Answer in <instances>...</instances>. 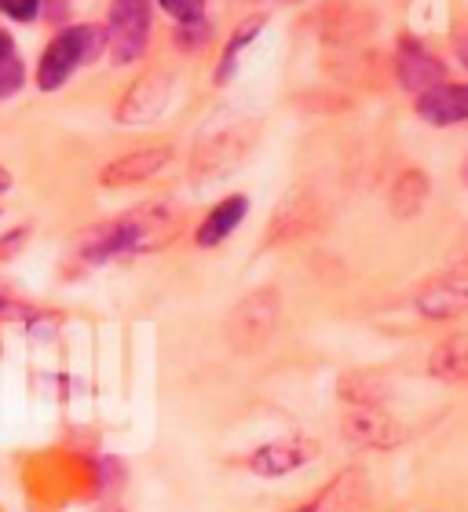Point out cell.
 Listing matches in <instances>:
<instances>
[{"label": "cell", "instance_id": "52a82bcc", "mask_svg": "<svg viewBox=\"0 0 468 512\" xmlns=\"http://www.w3.org/2000/svg\"><path fill=\"white\" fill-rule=\"evenodd\" d=\"M319 454V447L304 436H289V439H275V443H264L260 450L249 454V469L264 480H278V476H289V472L311 465Z\"/></svg>", "mask_w": 468, "mask_h": 512}, {"label": "cell", "instance_id": "d6986e66", "mask_svg": "<svg viewBox=\"0 0 468 512\" xmlns=\"http://www.w3.org/2000/svg\"><path fill=\"white\" fill-rule=\"evenodd\" d=\"M341 395L348 403H359V406H377L384 399V381L373 374H351L341 381Z\"/></svg>", "mask_w": 468, "mask_h": 512}, {"label": "cell", "instance_id": "6da1fadb", "mask_svg": "<svg viewBox=\"0 0 468 512\" xmlns=\"http://www.w3.org/2000/svg\"><path fill=\"white\" fill-rule=\"evenodd\" d=\"M253 143V125L238 114H220L202 128L191 154V183H213L242 165Z\"/></svg>", "mask_w": 468, "mask_h": 512}, {"label": "cell", "instance_id": "7c38bea8", "mask_svg": "<svg viewBox=\"0 0 468 512\" xmlns=\"http://www.w3.org/2000/svg\"><path fill=\"white\" fill-rule=\"evenodd\" d=\"M344 436H348L355 447L388 450V447H395V443H403L406 432L399 428V421L381 414L377 406H359L355 414L344 417Z\"/></svg>", "mask_w": 468, "mask_h": 512}, {"label": "cell", "instance_id": "4316f807", "mask_svg": "<svg viewBox=\"0 0 468 512\" xmlns=\"http://www.w3.org/2000/svg\"><path fill=\"white\" fill-rule=\"evenodd\" d=\"M461 59H465V66H468V41L461 44Z\"/></svg>", "mask_w": 468, "mask_h": 512}, {"label": "cell", "instance_id": "3957f363", "mask_svg": "<svg viewBox=\"0 0 468 512\" xmlns=\"http://www.w3.org/2000/svg\"><path fill=\"white\" fill-rule=\"evenodd\" d=\"M114 227L121 253H158L180 235V213L169 202H150L117 216Z\"/></svg>", "mask_w": 468, "mask_h": 512}, {"label": "cell", "instance_id": "e0dca14e", "mask_svg": "<svg viewBox=\"0 0 468 512\" xmlns=\"http://www.w3.org/2000/svg\"><path fill=\"white\" fill-rule=\"evenodd\" d=\"M425 198H428V176H425V172L410 169V172H403V176L395 180V187H392L395 216H403V220L417 216V213H421V205H425Z\"/></svg>", "mask_w": 468, "mask_h": 512}, {"label": "cell", "instance_id": "8fae6325", "mask_svg": "<svg viewBox=\"0 0 468 512\" xmlns=\"http://www.w3.org/2000/svg\"><path fill=\"white\" fill-rule=\"evenodd\" d=\"M366 494H370V476L362 469H344L293 512H359L366 505Z\"/></svg>", "mask_w": 468, "mask_h": 512}, {"label": "cell", "instance_id": "2e32d148", "mask_svg": "<svg viewBox=\"0 0 468 512\" xmlns=\"http://www.w3.org/2000/svg\"><path fill=\"white\" fill-rule=\"evenodd\" d=\"M432 374L439 381H468V333H458L432 352Z\"/></svg>", "mask_w": 468, "mask_h": 512}, {"label": "cell", "instance_id": "9a60e30c", "mask_svg": "<svg viewBox=\"0 0 468 512\" xmlns=\"http://www.w3.org/2000/svg\"><path fill=\"white\" fill-rule=\"evenodd\" d=\"M245 213H249V198H245V194H227L224 202H216L213 213L198 224L194 242H198L202 249H216L227 235H231V231H238V224L245 220Z\"/></svg>", "mask_w": 468, "mask_h": 512}, {"label": "cell", "instance_id": "30bf717a", "mask_svg": "<svg viewBox=\"0 0 468 512\" xmlns=\"http://www.w3.org/2000/svg\"><path fill=\"white\" fill-rule=\"evenodd\" d=\"M322 220V205L311 191L289 194L286 202L278 205L275 220L267 227V246H282V242H293V238H304L308 231H315Z\"/></svg>", "mask_w": 468, "mask_h": 512}, {"label": "cell", "instance_id": "8992f818", "mask_svg": "<svg viewBox=\"0 0 468 512\" xmlns=\"http://www.w3.org/2000/svg\"><path fill=\"white\" fill-rule=\"evenodd\" d=\"M169 96H172V77L165 74V70L139 77L136 85L121 96L114 118L121 121V125H147V121H154L161 110H165Z\"/></svg>", "mask_w": 468, "mask_h": 512}, {"label": "cell", "instance_id": "5b68a950", "mask_svg": "<svg viewBox=\"0 0 468 512\" xmlns=\"http://www.w3.org/2000/svg\"><path fill=\"white\" fill-rule=\"evenodd\" d=\"M107 41L117 66L136 63L150 41V0H110Z\"/></svg>", "mask_w": 468, "mask_h": 512}, {"label": "cell", "instance_id": "603a6c76", "mask_svg": "<svg viewBox=\"0 0 468 512\" xmlns=\"http://www.w3.org/2000/svg\"><path fill=\"white\" fill-rule=\"evenodd\" d=\"M205 37H209V26H205V22L180 26V33H176V41H180L183 52H194V48H198V41H205Z\"/></svg>", "mask_w": 468, "mask_h": 512}, {"label": "cell", "instance_id": "484cf974", "mask_svg": "<svg viewBox=\"0 0 468 512\" xmlns=\"http://www.w3.org/2000/svg\"><path fill=\"white\" fill-rule=\"evenodd\" d=\"M15 48H11V37L8 33H0V55H11Z\"/></svg>", "mask_w": 468, "mask_h": 512}, {"label": "cell", "instance_id": "7a4b0ae2", "mask_svg": "<svg viewBox=\"0 0 468 512\" xmlns=\"http://www.w3.org/2000/svg\"><path fill=\"white\" fill-rule=\"evenodd\" d=\"M107 30L103 26H70L44 48L41 63H37V88L41 92H55L70 81L77 66L96 63L103 48H107Z\"/></svg>", "mask_w": 468, "mask_h": 512}, {"label": "cell", "instance_id": "ba28073f", "mask_svg": "<svg viewBox=\"0 0 468 512\" xmlns=\"http://www.w3.org/2000/svg\"><path fill=\"white\" fill-rule=\"evenodd\" d=\"M417 311L428 319H450L468 311V260L447 275H436L421 293H417Z\"/></svg>", "mask_w": 468, "mask_h": 512}, {"label": "cell", "instance_id": "ffe728a7", "mask_svg": "<svg viewBox=\"0 0 468 512\" xmlns=\"http://www.w3.org/2000/svg\"><path fill=\"white\" fill-rule=\"evenodd\" d=\"M19 88H22V63H19V55H15V52L0 55V99L15 96Z\"/></svg>", "mask_w": 468, "mask_h": 512}, {"label": "cell", "instance_id": "9c48e42d", "mask_svg": "<svg viewBox=\"0 0 468 512\" xmlns=\"http://www.w3.org/2000/svg\"><path fill=\"white\" fill-rule=\"evenodd\" d=\"M169 161H172V147H165V143H158V147L128 150V154H121V158L103 165L99 183H103V187H132V183H147L150 176H158Z\"/></svg>", "mask_w": 468, "mask_h": 512}, {"label": "cell", "instance_id": "277c9868", "mask_svg": "<svg viewBox=\"0 0 468 512\" xmlns=\"http://www.w3.org/2000/svg\"><path fill=\"white\" fill-rule=\"evenodd\" d=\"M278 315H282L278 289H256L234 304L231 319H227V344L234 352H256L260 344L271 341Z\"/></svg>", "mask_w": 468, "mask_h": 512}, {"label": "cell", "instance_id": "cb8c5ba5", "mask_svg": "<svg viewBox=\"0 0 468 512\" xmlns=\"http://www.w3.org/2000/svg\"><path fill=\"white\" fill-rule=\"evenodd\" d=\"M30 238V227H15L11 235L0 238V260H11V256H19V246Z\"/></svg>", "mask_w": 468, "mask_h": 512}, {"label": "cell", "instance_id": "44dd1931", "mask_svg": "<svg viewBox=\"0 0 468 512\" xmlns=\"http://www.w3.org/2000/svg\"><path fill=\"white\" fill-rule=\"evenodd\" d=\"M161 8L169 11L180 26H191V22H202L205 15V0H158Z\"/></svg>", "mask_w": 468, "mask_h": 512}, {"label": "cell", "instance_id": "5bb4252c", "mask_svg": "<svg viewBox=\"0 0 468 512\" xmlns=\"http://www.w3.org/2000/svg\"><path fill=\"white\" fill-rule=\"evenodd\" d=\"M417 114L432 125H461L468 121V85H436L417 96Z\"/></svg>", "mask_w": 468, "mask_h": 512}, {"label": "cell", "instance_id": "ac0fdd59", "mask_svg": "<svg viewBox=\"0 0 468 512\" xmlns=\"http://www.w3.org/2000/svg\"><path fill=\"white\" fill-rule=\"evenodd\" d=\"M260 30H264V15H256V19L242 22V26L234 30L231 44L224 48V59H220V74H216V85H227V81H231V66L238 63V55L249 48V41H253Z\"/></svg>", "mask_w": 468, "mask_h": 512}, {"label": "cell", "instance_id": "4fadbf2b", "mask_svg": "<svg viewBox=\"0 0 468 512\" xmlns=\"http://www.w3.org/2000/svg\"><path fill=\"white\" fill-rule=\"evenodd\" d=\"M395 70H399V81H403V88H410V92H428V88L443 85V63H439L436 55L425 52L417 41H403L399 44V59H395Z\"/></svg>", "mask_w": 468, "mask_h": 512}, {"label": "cell", "instance_id": "7402d4cb", "mask_svg": "<svg viewBox=\"0 0 468 512\" xmlns=\"http://www.w3.org/2000/svg\"><path fill=\"white\" fill-rule=\"evenodd\" d=\"M0 11L11 15L15 22H33L41 11V0H0Z\"/></svg>", "mask_w": 468, "mask_h": 512}, {"label": "cell", "instance_id": "d4e9b609", "mask_svg": "<svg viewBox=\"0 0 468 512\" xmlns=\"http://www.w3.org/2000/svg\"><path fill=\"white\" fill-rule=\"evenodd\" d=\"M11 191V172L0 165V194H8Z\"/></svg>", "mask_w": 468, "mask_h": 512}]
</instances>
